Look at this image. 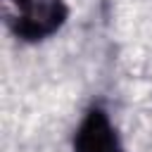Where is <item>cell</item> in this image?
<instances>
[{"mask_svg": "<svg viewBox=\"0 0 152 152\" xmlns=\"http://www.w3.org/2000/svg\"><path fill=\"white\" fill-rule=\"evenodd\" d=\"M12 7L10 26L14 36L26 43L50 38L64 26L69 17L64 0H12Z\"/></svg>", "mask_w": 152, "mask_h": 152, "instance_id": "cell-1", "label": "cell"}, {"mask_svg": "<svg viewBox=\"0 0 152 152\" xmlns=\"http://www.w3.org/2000/svg\"><path fill=\"white\" fill-rule=\"evenodd\" d=\"M74 152H126L107 112L93 107L76 128Z\"/></svg>", "mask_w": 152, "mask_h": 152, "instance_id": "cell-2", "label": "cell"}]
</instances>
